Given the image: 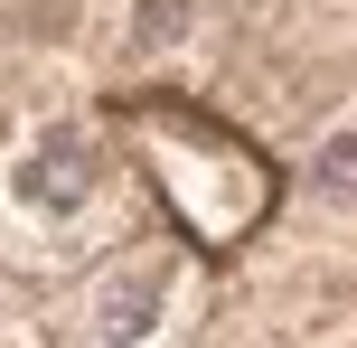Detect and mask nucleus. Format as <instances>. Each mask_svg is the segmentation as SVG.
<instances>
[{
    "label": "nucleus",
    "instance_id": "1",
    "mask_svg": "<svg viewBox=\"0 0 357 348\" xmlns=\"http://www.w3.org/2000/svg\"><path fill=\"white\" fill-rule=\"evenodd\" d=\"M0 198L29 226H47V236L85 226L94 198H104V151H94V132L85 123H38L29 142L10 151V169H0Z\"/></svg>",
    "mask_w": 357,
    "mask_h": 348
},
{
    "label": "nucleus",
    "instance_id": "2",
    "mask_svg": "<svg viewBox=\"0 0 357 348\" xmlns=\"http://www.w3.org/2000/svg\"><path fill=\"white\" fill-rule=\"evenodd\" d=\"M169 311H178V255H160V245L151 255H113L94 273V301H85L104 348H151L169 330Z\"/></svg>",
    "mask_w": 357,
    "mask_h": 348
},
{
    "label": "nucleus",
    "instance_id": "3",
    "mask_svg": "<svg viewBox=\"0 0 357 348\" xmlns=\"http://www.w3.org/2000/svg\"><path fill=\"white\" fill-rule=\"evenodd\" d=\"M301 188H310L320 207H357V123L320 132V151L301 160Z\"/></svg>",
    "mask_w": 357,
    "mask_h": 348
},
{
    "label": "nucleus",
    "instance_id": "4",
    "mask_svg": "<svg viewBox=\"0 0 357 348\" xmlns=\"http://www.w3.org/2000/svg\"><path fill=\"white\" fill-rule=\"evenodd\" d=\"M178 38H197V0H142L132 10V56H169Z\"/></svg>",
    "mask_w": 357,
    "mask_h": 348
}]
</instances>
